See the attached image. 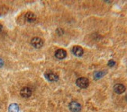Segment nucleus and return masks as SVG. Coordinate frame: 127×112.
I'll return each mask as SVG.
<instances>
[{
	"label": "nucleus",
	"mask_w": 127,
	"mask_h": 112,
	"mask_svg": "<svg viewBox=\"0 0 127 112\" xmlns=\"http://www.w3.org/2000/svg\"><path fill=\"white\" fill-rule=\"evenodd\" d=\"M76 83L80 88L86 89L89 86V80H88V79L85 78V77H80V78L76 79Z\"/></svg>",
	"instance_id": "obj_1"
},
{
	"label": "nucleus",
	"mask_w": 127,
	"mask_h": 112,
	"mask_svg": "<svg viewBox=\"0 0 127 112\" xmlns=\"http://www.w3.org/2000/svg\"><path fill=\"white\" fill-rule=\"evenodd\" d=\"M30 44H31V45L33 46L34 48H41L42 46H43V44L44 42L43 41H42V39H41L40 37H33L31 41H30Z\"/></svg>",
	"instance_id": "obj_2"
},
{
	"label": "nucleus",
	"mask_w": 127,
	"mask_h": 112,
	"mask_svg": "<svg viewBox=\"0 0 127 112\" xmlns=\"http://www.w3.org/2000/svg\"><path fill=\"white\" fill-rule=\"evenodd\" d=\"M69 107H70V110L72 112H80L81 110V105L76 100L71 101Z\"/></svg>",
	"instance_id": "obj_3"
},
{
	"label": "nucleus",
	"mask_w": 127,
	"mask_h": 112,
	"mask_svg": "<svg viewBox=\"0 0 127 112\" xmlns=\"http://www.w3.org/2000/svg\"><path fill=\"white\" fill-rule=\"evenodd\" d=\"M32 94V90L29 87H24L20 90V95L24 98H28L30 97Z\"/></svg>",
	"instance_id": "obj_4"
},
{
	"label": "nucleus",
	"mask_w": 127,
	"mask_h": 112,
	"mask_svg": "<svg viewBox=\"0 0 127 112\" xmlns=\"http://www.w3.org/2000/svg\"><path fill=\"white\" fill-rule=\"evenodd\" d=\"M72 52L74 55L80 57L83 55V49L81 47H80V46H74L72 48Z\"/></svg>",
	"instance_id": "obj_5"
},
{
	"label": "nucleus",
	"mask_w": 127,
	"mask_h": 112,
	"mask_svg": "<svg viewBox=\"0 0 127 112\" xmlns=\"http://www.w3.org/2000/svg\"><path fill=\"white\" fill-rule=\"evenodd\" d=\"M126 90V87L123 84L121 83H117L114 86V91L118 94H121L122 93H124Z\"/></svg>",
	"instance_id": "obj_6"
},
{
	"label": "nucleus",
	"mask_w": 127,
	"mask_h": 112,
	"mask_svg": "<svg viewBox=\"0 0 127 112\" xmlns=\"http://www.w3.org/2000/svg\"><path fill=\"white\" fill-rule=\"evenodd\" d=\"M55 57L57 58V59H63L66 57L67 54H66V52L65 51L64 49H58V50H56V52L55 53Z\"/></svg>",
	"instance_id": "obj_7"
},
{
	"label": "nucleus",
	"mask_w": 127,
	"mask_h": 112,
	"mask_svg": "<svg viewBox=\"0 0 127 112\" xmlns=\"http://www.w3.org/2000/svg\"><path fill=\"white\" fill-rule=\"evenodd\" d=\"M36 15L32 12H28L25 14V20L29 23H34L36 20Z\"/></svg>",
	"instance_id": "obj_8"
},
{
	"label": "nucleus",
	"mask_w": 127,
	"mask_h": 112,
	"mask_svg": "<svg viewBox=\"0 0 127 112\" xmlns=\"http://www.w3.org/2000/svg\"><path fill=\"white\" fill-rule=\"evenodd\" d=\"M47 79L51 81V82H55L58 79H59V76H58L56 73H54V72H49L46 76Z\"/></svg>",
	"instance_id": "obj_9"
},
{
	"label": "nucleus",
	"mask_w": 127,
	"mask_h": 112,
	"mask_svg": "<svg viewBox=\"0 0 127 112\" xmlns=\"http://www.w3.org/2000/svg\"><path fill=\"white\" fill-rule=\"evenodd\" d=\"M8 110H9V112H19L20 108H19L18 104L12 103V104H10V105H9Z\"/></svg>",
	"instance_id": "obj_10"
},
{
	"label": "nucleus",
	"mask_w": 127,
	"mask_h": 112,
	"mask_svg": "<svg viewBox=\"0 0 127 112\" xmlns=\"http://www.w3.org/2000/svg\"><path fill=\"white\" fill-rule=\"evenodd\" d=\"M104 76V72H95L94 73V78L95 79H99L102 77Z\"/></svg>",
	"instance_id": "obj_11"
},
{
	"label": "nucleus",
	"mask_w": 127,
	"mask_h": 112,
	"mask_svg": "<svg viewBox=\"0 0 127 112\" xmlns=\"http://www.w3.org/2000/svg\"><path fill=\"white\" fill-rule=\"evenodd\" d=\"M115 64V62L114 60H110V61H109V63H108V65H109V66H110V67L114 66Z\"/></svg>",
	"instance_id": "obj_12"
},
{
	"label": "nucleus",
	"mask_w": 127,
	"mask_h": 112,
	"mask_svg": "<svg viewBox=\"0 0 127 112\" xmlns=\"http://www.w3.org/2000/svg\"><path fill=\"white\" fill-rule=\"evenodd\" d=\"M2 65H3V62H2V60L0 59V67L2 66Z\"/></svg>",
	"instance_id": "obj_13"
},
{
	"label": "nucleus",
	"mask_w": 127,
	"mask_h": 112,
	"mask_svg": "<svg viewBox=\"0 0 127 112\" xmlns=\"http://www.w3.org/2000/svg\"><path fill=\"white\" fill-rule=\"evenodd\" d=\"M2 29V26L1 25V24H0V30H1Z\"/></svg>",
	"instance_id": "obj_14"
},
{
	"label": "nucleus",
	"mask_w": 127,
	"mask_h": 112,
	"mask_svg": "<svg viewBox=\"0 0 127 112\" xmlns=\"http://www.w3.org/2000/svg\"><path fill=\"white\" fill-rule=\"evenodd\" d=\"M126 101H127V94H126Z\"/></svg>",
	"instance_id": "obj_15"
}]
</instances>
